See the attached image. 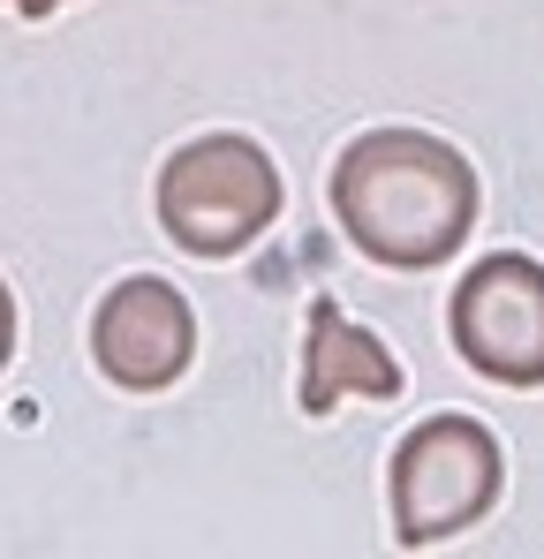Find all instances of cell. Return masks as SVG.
<instances>
[{"mask_svg": "<svg viewBox=\"0 0 544 559\" xmlns=\"http://www.w3.org/2000/svg\"><path fill=\"white\" fill-rule=\"evenodd\" d=\"M507 491V454L476 416H431L401 439L393 476H386V507H393V537L409 552H431L461 530H476Z\"/></svg>", "mask_w": 544, "mask_h": 559, "instance_id": "cell-2", "label": "cell"}, {"mask_svg": "<svg viewBox=\"0 0 544 559\" xmlns=\"http://www.w3.org/2000/svg\"><path fill=\"white\" fill-rule=\"evenodd\" d=\"M8 356H15V295L0 280V371H8Z\"/></svg>", "mask_w": 544, "mask_h": 559, "instance_id": "cell-7", "label": "cell"}, {"mask_svg": "<svg viewBox=\"0 0 544 559\" xmlns=\"http://www.w3.org/2000/svg\"><path fill=\"white\" fill-rule=\"evenodd\" d=\"M8 8H15V15H54L61 0H8Z\"/></svg>", "mask_w": 544, "mask_h": 559, "instance_id": "cell-8", "label": "cell"}, {"mask_svg": "<svg viewBox=\"0 0 544 559\" xmlns=\"http://www.w3.org/2000/svg\"><path fill=\"white\" fill-rule=\"evenodd\" d=\"M341 393H370V401H393L401 393V364L386 356L378 333H363L341 318L333 295L310 302V356H303V416H326Z\"/></svg>", "mask_w": 544, "mask_h": 559, "instance_id": "cell-6", "label": "cell"}, {"mask_svg": "<svg viewBox=\"0 0 544 559\" xmlns=\"http://www.w3.org/2000/svg\"><path fill=\"white\" fill-rule=\"evenodd\" d=\"M476 167L431 129H370L333 159V219L370 265L431 273L476 227Z\"/></svg>", "mask_w": 544, "mask_h": 559, "instance_id": "cell-1", "label": "cell"}, {"mask_svg": "<svg viewBox=\"0 0 544 559\" xmlns=\"http://www.w3.org/2000/svg\"><path fill=\"white\" fill-rule=\"evenodd\" d=\"M91 356L129 393H167L189 371V356H197V318H189L181 287H167L159 273H137L121 287H106V302L91 318Z\"/></svg>", "mask_w": 544, "mask_h": 559, "instance_id": "cell-5", "label": "cell"}, {"mask_svg": "<svg viewBox=\"0 0 544 559\" xmlns=\"http://www.w3.org/2000/svg\"><path fill=\"white\" fill-rule=\"evenodd\" d=\"M280 219V167L250 136H197L159 167V227L189 258H235Z\"/></svg>", "mask_w": 544, "mask_h": 559, "instance_id": "cell-3", "label": "cell"}, {"mask_svg": "<svg viewBox=\"0 0 544 559\" xmlns=\"http://www.w3.org/2000/svg\"><path fill=\"white\" fill-rule=\"evenodd\" d=\"M447 333L461 364L492 385H544V265L522 250L476 258L447 302Z\"/></svg>", "mask_w": 544, "mask_h": 559, "instance_id": "cell-4", "label": "cell"}]
</instances>
